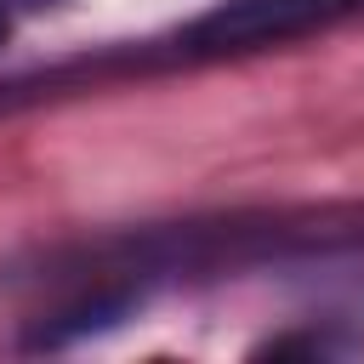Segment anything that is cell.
Returning a JSON list of instances; mask_svg holds the SVG:
<instances>
[{"label": "cell", "mask_w": 364, "mask_h": 364, "mask_svg": "<svg viewBox=\"0 0 364 364\" xmlns=\"http://www.w3.org/2000/svg\"><path fill=\"white\" fill-rule=\"evenodd\" d=\"M364 0H233V6L210 11L193 28V40L199 46H262V40H284V34H301L313 23L347 17Z\"/></svg>", "instance_id": "cell-1"}]
</instances>
